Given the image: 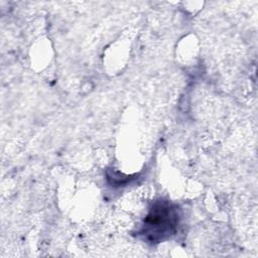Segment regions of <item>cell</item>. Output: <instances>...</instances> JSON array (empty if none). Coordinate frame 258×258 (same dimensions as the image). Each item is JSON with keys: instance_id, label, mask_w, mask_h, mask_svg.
Segmentation results:
<instances>
[{"instance_id": "1", "label": "cell", "mask_w": 258, "mask_h": 258, "mask_svg": "<svg viewBox=\"0 0 258 258\" xmlns=\"http://www.w3.org/2000/svg\"><path fill=\"white\" fill-rule=\"evenodd\" d=\"M176 214L173 209L167 205L157 206L147 217L145 222L147 231L155 238L168 235L172 232L176 224Z\"/></svg>"}]
</instances>
